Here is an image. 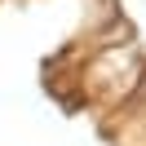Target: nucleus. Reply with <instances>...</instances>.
Returning <instances> with one entry per match:
<instances>
[{"label":"nucleus","instance_id":"f257e3e1","mask_svg":"<svg viewBox=\"0 0 146 146\" xmlns=\"http://www.w3.org/2000/svg\"><path fill=\"white\" fill-rule=\"evenodd\" d=\"M75 75H80V98L98 102L102 111L115 115V111L133 98V89L142 84V75H146V44L137 36H128V40H119V44L89 49V53H84V66Z\"/></svg>","mask_w":146,"mask_h":146}]
</instances>
